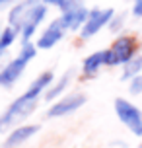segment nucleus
<instances>
[{
    "label": "nucleus",
    "mask_w": 142,
    "mask_h": 148,
    "mask_svg": "<svg viewBox=\"0 0 142 148\" xmlns=\"http://www.w3.org/2000/svg\"><path fill=\"white\" fill-rule=\"evenodd\" d=\"M53 82H55V72H53V70H45V72H41L39 76H35V78L31 80L29 88L25 90L23 94L27 97H31V99H41L43 94L51 88Z\"/></svg>",
    "instance_id": "9b49d317"
},
{
    "label": "nucleus",
    "mask_w": 142,
    "mask_h": 148,
    "mask_svg": "<svg viewBox=\"0 0 142 148\" xmlns=\"http://www.w3.org/2000/svg\"><path fill=\"white\" fill-rule=\"evenodd\" d=\"M127 12H115V16L111 18V22H109V25H107V29L111 31L113 35H121L123 33V29H125V25H127Z\"/></svg>",
    "instance_id": "f3484780"
},
{
    "label": "nucleus",
    "mask_w": 142,
    "mask_h": 148,
    "mask_svg": "<svg viewBox=\"0 0 142 148\" xmlns=\"http://www.w3.org/2000/svg\"><path fill=\"white\" fill-rule=\"evenodd\" d=\"M80 6H84V0H59L57 2V8L60 10V14L76 10V8H80Z\"/></svg>",
    "instance_id": "6ab92c4d"
},
{
    "label": "nucleus",
    "mask_w": 142,
    "mask_h": 148,
    "mask_svg": "<svg viewBox=\"0 0 142 148\" xmlns=\"http://www.w3.org/2000/svg\"><path fill=\"white\" fill-rule=\"evenodd\" d=\"M132 16L134 18H142V0H134L132 2Z\"/></svg>",
    "instance_id": "412c9836"
},
{
    "label": "nucleus",
    "mask_w": 142,
    "mask_h": 148,
    "mask_svg": "<svg viewBox=\"0 0 142 148\" xmlns=\"http://www.w3.org/2000/svg\"><path fill=\"white\" fill-rule=\"evenodd\" d=\"M138 74H142V53H138L136 57H132L128 62L123 64L121 80H123V82H130L134 76H138Z\"/></svg>",
    "instance_id": "2eb2a0df"
},
{
    "label": "nucleus",
    "mask_w": 142,
    "mask_h": 148,
    "mask_svg": "<svg viewBox=\"0 0 142 148\" xmlns=\"http://www.w3.org/2000/svg\"><path fill=\"white\" fill-rule=\"evenodd\" d=\"M105 53V66H123L125 62L136 57L138 55V39L134 35H125V33H121V35L115 37V41H113L107 49H103Z\"/></svg>",
    "instance_id": "f03ea898"
},
{
    "label": "nucleus",
    "mask_w": 142,
    "mask_h": 148,
    "mask_svg": "<svg viewBox=\"0 0 142 148\" xmlns=\"http://www.w3.org/2000/svg\"><path fill=\"white\" fill-rule=\"evenodd\" d=\"M27 64H29V62H25V60H23L22 57H18V55H16L14 59H10L4 66L0 68V88H4V90L14 88V84L20 80L22 74L25 72Z\"/></svg>",
    "instance_id": "6e6552de"
},
{
    "label": "nucleus",
    "mask_w": 142,
    "mask_h": 148,
    "mask_svg": "<svg viewBox=\"0 0 142 148\" xmlns=\"http://www.w3.org/2000/svg\"><path fill=\"white\" fill-rule=\"evenodd\" d=\"M20 0H0V12H4V10H10L12 6H16Z\"/></svg>",
    "instance_id": "4be33fe9"
},
{
    "label": "nucleus",
    "mask_w": 142,
    "mask_h": 148,
    "mask_svg": "<svg viewBox=\"0 0 142 148\" xmlns=\"http://www.w3.org/2000/svg\"><path fill=\"white\" fill-rule=\"evenodd\" d=\"M140 148H142V146H140Z\"/></svg>",
    "instance_id": "a878e982"
},
{
    "label": "nucleus",
    "mask_w": 142,
    "mask_h": 148,
    "mask_svg": "<svg viewBox=\"0 0 142 148\" xmlns=\"http://www.w3.org/2000/svg\"><path fill=\"white\" fill-rule=\"evenodd\" d=\"M113 16H115L113 8H91L90 16H88L86 23H84V27L80 29V37H82L84 41H90L91 37H96L103 27L109 25Z\"/></svg>",
    "instance_id": "39448f33"
},
{
    "label": "nucleus",
    "mask_w": 142,
    "mask_h": 148,
    "mask_svg": "<svg viewBox=\"0 0 142 148\" xmlns=\"http://www.w3.org/2000/svg\"><path fill=\"white\" fill-rule=\"evenodd\" d=\"M115 113L123 125L127 127L130 134H134L138 138H142V109L132 101H128L125 97H115Z\"/></svg>",
    "instance_id": "7ed1b4c3"
},
{
    "label": "nucleus",
    "mask_w": 142,
    "mask_h": 148,
    "mask_svg": "<svg viewBox=\"0 0 142 148\" xmlns=\"http://www.w3.org/2000/svg\"><path fill=\"white\" fill-rule=\"evenodd\" d=\"M18 39H20V31L14 29L12 25H6L0 31V51H8Z\"/></svg>",
    "instance_id": "dca6fc26"
},
{
    "label": "nucleus",
    "mask_w": 142,
    "mask_h": 148,
    "mask_svg": "<svg viewBox=\"0 0 142 148\" xmlns=\"http://www.w3.org/2000/svg\"><path fill=\"white\" fill-rule=\"evenodd\" d=\"M37 45L33 43V41H22V47H20V53H18V57H22L25 62H31V60L37 57Z\"/></svg>",
    "instance_id": "a211bd4d"
},
{
    "label": "nucleus",
    "mask_w": 142,
    "mask_h": 148,
    "mask_svg": "<svg viewBox=\"0 0 142 148\" xmlns=\"http://www.w3.org/2000/svg\"><path fill=\"white\" fill-rule=\"evenodd\" d=\"M105 66V53L103 51H94L82 60V78L84 80H91L96 78L99 70Z\"/></svg>",
    "instance_id": "f8f14e48"
},
{
    "label": "nucleus",
    "mask_w": 142,
    "mask_h": 148,
    "mask_svg": "<svg viewBox=\"0 0 142 148\" xmlns=\"http://www.w3.org/2000/svg\"><path fill=\"white\" fill-rule=\"evenodd\" d=\"M86 101H88V96L84 92H70V94L59 97L57 101H53L47 107L45 117L47 119H62L66 115H72L78 109H82Z\"/></svg>",
    "instance_id": "20e7f679"
},
{
    "label": "nucleus",
    "mask_w": 142,
    "mask_h": 148,
    "mask_svg": "<svg viewBox=\"0 0 142 148\" xmlns=\"http://www.w3.org/2000/svg\"><path fill=\"white\" fill-rule=\"evenodd\" d=\"M37 105H39V99H31L25 94L18 96L0 113V133H6L10 129H14V127L25 125V119H29L33 115Z\"/></svg>",
    "instance_id": "f257e3e1"
},
{
    "label": "nucleus",
    "mask_w": 142,
    "mask_h": 148,
    "mask_svg": "<svg viewBox=\"0 0 142 148\" xmlns=\"http://www.w3.org/2000/svg\"><path fill=\"white\" fill-rule=\"evenodd\" d=\"M41 2L47 4V6H57V2H59V0H41Z\"/></svg>",
    "instance_id": "b1692460"
},
{
    "label": "nucleus",
    "mask_w": 142,
    "mask_h": 148,
    "mask_svg": "<svg viewBox=\"0 0 142 148\" xmlns=\"http://www.w3.org/2000/svg\"><path fill=\"white\" fill-rule=\"evenodd\" d=\"M88 16H90V10L86 6H80L76 8V10H70V12H64V14H60V23H62V27L66 31H80L84 27V23L88 20Z\"/></svg>",
    "instance_id": "9d476101"
},
{
    "label": "nucleus",
    "mask_w": 142,
    "mask_h": 148,
    "mask_svg": "<svg viewBox=\"0 0 142 148\" xmlns=\"http://www.w3.org/2000/svg\"><path fill=\"white\" fill-rule=\"evenodd\" d=\"M72 76H74V68L66 70V72L62 74L59 80L53 82L51 88H49L45 94H43V99H45L47 103H53V101H57L59 97H62V94L66 92V88L70 86V82H72Z\"/></svg>",
    "instance_id": "ddd939ff"
},
{
    "label": "nucleus",
    "mask_w": 142,
    "mask_h": 148,
    "mask_svg": "<svg viewBox=\"0 0 142 148\" xmlns=\"http://www.w3.org/2000/svg\"><path fill=\"white\" fill-rule=\"evenodd\" d=\"M41 127L35 125V123H25V125H20V127H14L10 133L6 134V138L2 142V148H18L22 146L23 142H27L31 136H35L39 133Z\"/></svg>",
    "instance_id": "1a4fd4ad"
},
{
    "label": "nucleus",
    "mask_w": 142,
    "mask_h": 148,
    "mask_svg": "<svg viewBox=\"0 0 142 148\" xmlns=\"http://www.w3.org/2000/svg\"><path fill=\"white\" fill-rule=\"evenodd\" d=\"M31 4H37V2H41V0H29Z\"/></svg>",
    "instance_id": "393cba45"
},
{
    "label": "nucleus",
    "mask_w": 142,
    "mask_h": 148,
    "mask_svg": "<svg viewBox=\"0 0 142 148\" xmlns=\"http://www.w3.org/2000/svg\"><path fill=\"white\" fill-rule=\"evenodd\" d=\"M6 57H8V51H0V68L6 64V62H4V59H6Z\"/></svg>",
    "instance_id": "5701e85b"
},
{
    "label": "nucleus",
    "mask_w": 142,
    "mask_h": 148,
    "mask_svg": "<svg viewBox=\"0 0 142 148\" xmlns=\"http://www.w3.org/2000/svg\"><path fill=\"white\" fill-rule=\"evenodd\" d=\"M47 14H49V6L43 4V2H37V4H31L29 12L23 20V25L20 29V41H31L33 35L37 33L39 25L45 22Z\"/></svg>",
    "instance_id": "423d86ee"
},
{
    "label": "nucleus",
    "mask_w": 142,
    "mask_h": 148,
    "mask_svg": "<svg viewBox=\"0 0 142 148\" xmlns=\"http://www.w3.org/2000/svg\"><path fill=\"white\" fill-rule=\"evenodd\" d=\"M128 94L130 96H142V74L134 76L128 82Z\"/></svg>",
    "instance_id": "aec40b11"
},
{
    "label": "nucleus",
    "mask_w": 142,
    "mask_h": 148,
    "mask_svg": "<svg viewBox=\"0 0 142 148\" xmlns=\"http://www.w3.org/2000/svg\"><path fill=\"white\" fill-rule=\"evenodd\" d=\"M31 8V2L29 0H20L16 6H12L10 10H8V25H12L14 29H22L23 25V20H25V16H27V12H29Z\"/></svg>",
    "instance_id": "4468645a"
},
{
    "label": "nucleus",
    "mask_w": 142,
    "mask_h": 148,
    "mask_svg": "<svg viewBox=\"0 0 142 148\" xmlns=\"http://www.w3.org/2000/svg\"><path fill=\"white\" fill-rule=\"evenodd\" d=\"M64 35H66V29L62 27L60 18H55L53 22H49L45 25V29L39 33L35 45H37V49L49 51V49H53V47H57V45L64 39Z\"/></svg>",
    "instance_id": "0eeeda50"
}]
</instances>
